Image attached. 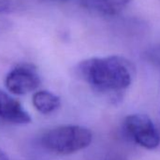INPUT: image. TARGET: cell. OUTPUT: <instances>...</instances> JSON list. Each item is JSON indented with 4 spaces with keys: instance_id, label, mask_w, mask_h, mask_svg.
Listing matches in <instances>:
<instances>
[{
    "instance_id": "2",
    "label": "cell",
    "mask_w": 160,
    "mask_h": 160,
    "mask_svg": "<svg viewBox=\"0 0 160 160\" xmlns=\"http://www.w3.org/2000/svg\"><path fill=\"white\" fill-rule=\"evenodd\" d=\"M92 140V133L80 125H61L45 132L42 145L57 154H71L88 147Z\"/></svg>"
},
{
    "instance_id": "9",
    "label": "cell",
    "mask_w": 160,
    "mask_h": 160,
    "mask_svg": "<svg viewBox=\"0 0 160 160\" xmlns=\"http://www.w3.org/2000/svg\"><path fill=\"white\" fill-rule=\"evenodd\" d=\"M149 59L160 68V46L153 48L148 53Z\"/></svg>"
},
{
    "instance_id": "11",
    "label": "cell",
    "mask_w": 160,
    "mask_h": 160,
    "mask_svg": "<svg viewBox=\"0 0 160 160\" xmlns=\"http://www.w3.org/2000/svg\"><path fill=\"white\" fill-rule=\"evenodd\" d=\"M0 160H10L7 153L2 149H0Z\"/></svg>"
},
{
    "instance_id": "3",
    "label": "cell",
    "mask_w": 160,
    "mask_h": 160,
    "mask_svg": "<svg viewBox=\"0 0 160 160\" xmlns=\"http://www.w3.org/2000/svg\"><path fill=\"white\" fill-rule=\"evenodd\" d=\"M124 129L137 144L145 149H155L160 143V136L153 122L145 114L127 116L124 120Z\"/></svg>"
},
{
    "instance_id": "1",
    "label": "cell",
    "mask_w": 160,
    "mask_h": 160,
    "mask_svg": "<svg viewBox=\"0 0 160 160\" xmlns=\"http://www.w3.org/2000/svg\"><path fill=\"white\" fill-rule=\"evenodd\" d=\"M76 72L93 90L103 93H119L131 85L135 70L125 58L109 56L82 60Z\"/></svg>"
},
{
    "instance_id": "4",
    "label": "cell",
    "mask_w": 160,
    "mask_h": 160,
    "mask_svg": "<svg viewBox=\"0 0 160 160\" xmlns=\"http://www.w3.org/2000/svg\"><path fill=\"white\" fill-rule=\"evenodd\" d=\"M41 78L31 64H20L11 70L5 78L6 89L14 95H25L40 86Z\"/></svg>"
},
{
    "instance_id": "5",
    "label": "cell",
    "mask_w": 160,
    "mask_h": 160,
    "mask_svg": "<svg viewBox=\"0 0 160 160\" xmlns=\"http://www.w3.org/2000/svg\"><path fill=\"white\" fill-rule=\"evenodd\" d=\"M0 119L13 124H27L31 117L22 104L8 92L0 90Z\"/></svg>"
},
{
    "instance_id": "8",
    "label": "cell",
    "mask_w": 160,
    "mask_h": 160,
    "mask_svg": "<svg viewBox=\"0 0 160 160\" xmlns=\"http://www.w3.org/2000/svg\"><path fill=\"white\" fill-rule=\"evenodd\" d=\"M17 5L12 0H0V14H9L16 11Z\"/></svg>"
},
{
    "instance_id": "6",
    "label": "cell",
    "mask_w": 160,
    "mask_h": 160,
    "mask_svg": "<svg viewBox=\"0 0 160 160\" xmlns=\"http://www.w3.org/2000/svg\"><path fill=\"white\" fill-rule=\"evenodd\" d=\"M88 11L102 16H116L122 13L131 3V0H80Z\"/></svg>"
},
{
    "instance_id": "12",
    "label": "cell",
    "mask_w": 160,
    "mask_h": 160,
    "mask_svg": "<svg viewBox=\"0 0 160 160\" xmlns=\"http://www.w3.org/2000/svg\"><path fill=\"white\" fill-rule=\"evenodd\" d=\"M42 1H45V2H51V3H66L68 1H70V0H42Z\"/></svg>"
},
{
    "instance_id": "10",
    "label": "cell",
    "mask_w": 160,
    "mask_h": 160,
    "mask_svg": "<svg viewBox=\"0 0 160 160\" xmlns=\"http://www.w3.org/2000/svg\"><path fill=\"white\" fill-rule=\"evenodd\" d=\"M12 28V23L9 19L0 17V35L4 34Z\"/></svg>"
},
{
    "instance_id": "7",
    "label": "cell",
    "mask_w": 160,
    "mask_h": 160,
    "mask_svg": "<svg viewBox=\"0 0 160 160\" xmlns=\"http://www.w3.org/2000/svg\"><path fill=\"white\" fill-rule=\"evenodd\" d=\"M32 104L40 113L50 114L59 108L60 99L48 91H39L33 94Z\"/></svg>"
}]
</instances>
